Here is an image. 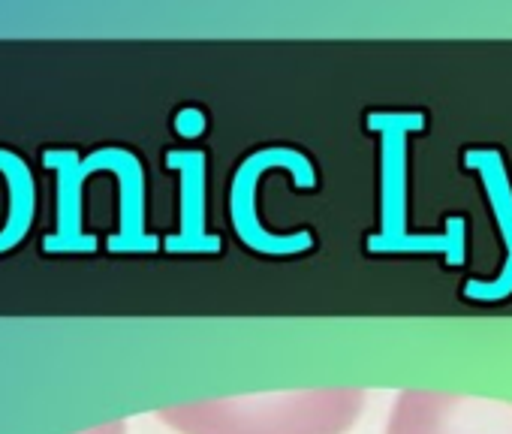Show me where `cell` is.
Listing matches in <instances>:
<instances>
[{
	"mask_svg": "<svg viewBox=\"0 0 512 434\" xmlns=\"http://www.w3.org/2000/svg\"><path fill=\"white\" fill-rule=\"evenodd\" d=\"M365 404L362 389H299L193 401L160 419L178 434H347Z\"/></svg>",
	"mask_w": 512,
	"mask_h": 434,
	"instance_id": "6da1fadb",
	"label": "cell"
},
{
	"mask_svg": "<svg viewBox=\"0 0 512 434\" xmlns=\"http://www.w3.org/2000/svg\"><path fill=\"white\" fill-rule=\"evenodd\" d=\"M386 434H512V401L404 389L389 410Z\"/></svg>",
	"mask_w": 512,
	"mask_h": 434,
	"instance_id": "7a4b0ae2",
	"label": "cell"
}]
</instances>
